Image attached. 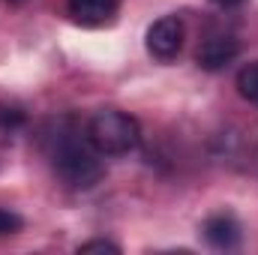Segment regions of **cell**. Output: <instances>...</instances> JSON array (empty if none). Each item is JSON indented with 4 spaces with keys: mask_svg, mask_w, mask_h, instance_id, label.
Returning <instances> with one entry per match:
<instances>
[{
    "mask_svg": "<svg viewBox=\"0 0 258 255\" xmlns=\"http://www.w3.org/2000/svg\"><path fill=\"white\" fill-rule=\"evenodd\" d=\"M21 216L18 213H12V210H6V207H0V237H6V234H18L21 231Z\"/></svg>",
    "mask_w": 258,
    "mask_h": 255,
    "instance_id": "8",
    "label": "cell"
},
{
    "mask_svg": "<svg viewBox=\"0 0 258 255\" xmlns=\"http://www.w3.org/2000/svg\"><path fill=\"white\" fill-rule=\"evenodd\" d=\"M51 165L57 171V177L72 189H90L102 180V162H99V150L90 144L87 132L81 135L78 129L57 126L51 135Z\"/></svg>",
    "mask_w": 258,
    "mask_h": 255,
    "instance_id": "1",
    "label": "cell"
},
{
    "mask_svg": "<svg viewBox=\"0 0 258 255\" xmlns=\"http://www.w3.org/2000/svg\"><path fill=\"white\" fill-rule=\"evenodd\" d=\"M201 234H204L207 246H213L219 252L237 249L240 246V237H243L240 234V222L231 213H213V216H207L204 225H201Z\"/></svg>",
    "mask_w": 258,
    "mask_h": 255,
    "instance_id": "4",
    "label": "cell"
},
{
    "mask_svg": "<svg viewBox=\"0 0 258 255\" xmlns=\"http://www.w3.org/2000/svg\"><path fill=\"white\" fill-rule=\"evenodd\" d=\"M213 6H219V9H234V6H240V3H246V0H210Z\"/></svg>",
    "mask_w": 258,
    "mask_h": 255,
    "instance_id": "10",
    "label": "cell"
},
{
    "mask_svg": "<svg viewBox=\"0 0 258 255\" xmlns=\"http://www.w3.org/2000/svg\"><path fill=\"white\" fill-rule=\"evenodd\" d=\"M237 51H240V42L231 36V33H213V36H207L201 45H198V54H195V60L201 69H222V66H228L234 57H237Z\"/></svg>",
    "mask_w": 258,
    "mask_h": 255,
    "instance_id": "5",
    "label": "cell"
},
{
    "mask_svg": "<svg viewBox=\"0 0 258 255\" xmlns=\"http://www.w3.org/2000/svg\"><path fill=\"white\" fill-rule=\"evenodd\" d=\"M84 132H87L90 144L99 150V156H126L141 141L138 120L129 117L126 111H117V108L96 111Z\"/></svg>",
    "mask_w": 258,
    "mask_h": 255,
    "instance_id": "2",
    "label": "cell"
},
{
    "mask_svg": "<svg viewBox=\"0 0 258 255\" xmlns=\"http://www.w3.org/2000/svg\"><path fill=\"white\" fill-rule=\"evenodd\" d=\"M66 9H69L72 21H78L84 27H99L114 18L117 0H66Z\"/></svg>",
    "mask_w": 258,
    "mask_h": 255,
    "instance_id": "6",
    "label": "cell"
},
{
    "mask_svg": "<svg viewBox=\"0 0 258 255\" xmlns=\"http://www.w3.org/2000/svg\"><path fill=\"white\" fill-rule=\"evenodd\" d=\"M78 252H120V246L111 240H87L78 246Z\"/></svg>",
    "mask_w": 258,
    "mask_h": 255,
    "instance_id": "9",
    "label": "cell"
},
{
    "mask_svg": "<svg viewBox=\"0 0 258 255\" xmlns=\"http://www.w3.org/2000/svg\"><path fill=\"white\" fill-rule=\"evenodd\" d=\"M237 93H240L246 102L258 105V60L255 63H246L237 72Z\"/></svg>",
    "mask_w": 258,
    "mask_h": 255,
    "instance_id": "7",
    "label": "cell"
},
{
    "mask_svg": "<svg viewBox=\"0 0 258 255\" xmlns=\"http://www.w3.org/2000/svg\"><path fill=\"white\" fill-rule=\"evenodd\" d=\"M183 21L177 15H165L147 27V54L159 63H171L183 48Z\"/></svg>",
    "mask_w": 258,
    "mask_h": 255,
    "instance_id": "3",
    "label": "cell"
}]
</instances>
